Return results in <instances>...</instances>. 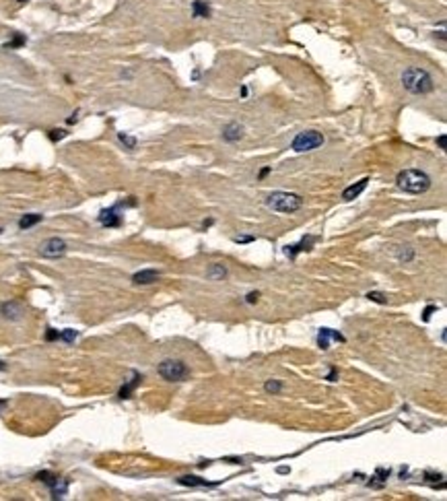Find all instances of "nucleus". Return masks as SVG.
<instances>
[{"label":"nucleus","instance_id":"obj_19","mask_svg":"<svg viewBox=\"0 0 447 501\" xmlns=\"http://www.w3.org/2000/svg\"><path fill=\"white\" fill-rule=\"evenodd\" d=\"M206 276L210 278V280H222L227 276V268L222 266V264H212L208 270H206Z\"/></svg>","mask_w":447,"mask_h":501},{"label":"nucleus","instance_id":"obj_22","mask_svg":"<svg viewBox=\"0 0 447 501\" xmlns=\"http://www.w3.org/2000/svg\"><path fill=\"white\" fill-rule=\"evenodd\" d=\"M264 390H266L268 394H278V392L282 390V384H280L278 380H268V382L264 384Z\"/></svg>","mask_w":447,"mask_h":501},{"label":"nucleus","instance_id":"obj_28","mask_svg":"<svg viewBox=\"0 0 447 501\" xmlns=\"http://www.w3.org/2000/svg\"><path fill=\"white\" fill-rule=\"evenodd\" d=\"M258 297H260V293H258V291H251V293H247L245 301H247V303H255V301H258Z\"/></svg>","mask_w":447,"mask_h":501},{"label":"nucleus","instance_id":"obj_11","mask_svg":"<svg viewBox=\"0 0 447 501\" xmlns=\"http://www.w3.org/2000/svg\"><path fill=\"white\" fill-rule=\"evenodd\" d=\"M159 270H155V268H142V270H138L134 276H132V283L134 285H153V283H157L159 280Z\"/></svg>","mask_w":447,"mask_h":501},{"label":"nucleus","instance_id":"obj_3","mask_svg":"<svg viewBox=\"0 0 447 501\" xmlns=\"http://www.w3.org/2000/svg\"><path fill=\"white\" fill-rule=\"evenodd\" d=\"M266 206L276 210V212H297L301 206H303V198L295 192H272L268 198H266Z\"/></svg>","mask_w":447,"mask_h":501},{"label":"nucleus","instance_id":"obj_20","mask_svg":"<svg viewBox=\"0 0 447 501\" xmlns=\"http://www.w3.org/2000/svg\"><path fill=\"white\" fill-rule=\"evenodd\" d=\"M25 42H27V40H25V35H19V33H15V35H13V40H11L9 44H5V48H7V50H15V48H21V46H25Z\"/></svg>","mask_w":447,"mask_h":501},{"label":"nucleus","instance_id":"obj_32","mask_svg":"<svg viewBox=\"0 0 447 501\" xmlns=\"http://www.w3.org/2000/svg\"><path fill=\"white\" fill-rule=\"evenodd\" d=\"M445 140H447V138H445V134H441V136L437 138V145H439V149H445Z\"/></svg>","mask_w":447,"mask_h":501},{"label":"nucleus","instance_id":"obj_8","mask_svg":"<svg viewBox=\"0 0 447 501\" xmlns=\"http://www.w3.org/2000/svg\"><path fill=\"white\" fill-rule=\"evenodd\" d=\"M330 340H338V342H346V338L338 332V330H332V328H319L317 332V344L322 351H328L330 349Z\"/></svg>","mask_w":447,"mask_h":501},{"label":"nucleus","instance_id":"obj_2","mask_svg":"<svg viewBox=\"0 0 447 501\" xmlns=\"http://www.w3.org/2000/svg\"><path fill=\"white\" fill-rule=\"evenodd\" d=\"M396 184L408 194H423L431 188V177L421 169H402L396 177Z\"/></svg>","mask_w":447,"mask_h":501},{"label":"nucleus","instance_id":"obj_1","mask_svg":"<svg viewBox=\"0 0 447 501\" xmlns=\"http://www.w3.org/2000/svg\"><path fill=\"white\" fill-rule=\"evenodd\" d=\"M402 85L412 95H427V93L435 89L433 77L425 68H419V66H410L402 73Z\"/></svg>","mask_w":447,"mask_h":501},{"label":"nucleus","instance_id":"obj_10","mask_svg":"<svg viewBox=\"0 0 447 501\" xmlns=\"http://www.w3.org/2000/svg\"><path fill=\"white\" fill-rule=\"evenodd\" d=\"M313 243H315V237H313V235H307V237H303V239H301L299 243H295V245H286V247H284V254L289 256V258H295V256L301 254V252H309Z\"/></svg>","mask_w":447,"mask_h":501},{"label":"nucleus","instance_id":"obj_25","mask_svg":"<svg viewBox=\"0 0 447 501\" xmlns=\"http://www.w3.org/2000/svg\"><path fill=\"white\" fill-rule=\"evenodd\" d=\"M118 138L128 147V149H134L136 147V138H132V136H128V134H124V132H120L118 134Z\"/></svg>","mask_w":447,"mask_h":501},{"label":"nucleus","instance_id":"obj_23","mask_svg":"<svg viewBox=\"0 0 447 501\" xmlns=\"http://www.w3.org/2000/svg\"><path fill=\"white\" fill-rule=\"evenodd\" d=\"M77 336H79V332H77V330H72V328L60 330V340H64V342H72Z\"/></svg>","mask_w":447,"mask_h":501},{"label":"nucleus","instance_id":"obj_17","mask_svg":"<svg viewBox=\"0 0 447 501\" xmlns=\"http://www.w3.org/2000/svg\"><path fill=\"white\" fill-rule=\"evenodd\" d=\"M179 485H185V487H214V483H208L204 479H198L194 475H185V477H179L177 479Z\"/></svg>","mask_w":447,"mask_h":501},{"label":"nucleus","instance_id":"obj_21","mask_svg":"<svg viewBox=\"0 0 447 501\" xmlns=\"http://www.w3.org/2000/svg\"><path fill=\"white\" fill-rule=\"evenodd\" d=\"M412 258H414V249H412V247L406 245L404 249H398V260H400V262H410Z\"/></svg>","mask_w":447,"mask_h":501},{"label":"nucleus","instance_id":"obj_4","mask_svg":"<svg viewBox=\"0 0 447 501\" xmlns=\"http://www.w3.org/2000/svg\"><path fill=\"white\" fill-rule=\"evenodd\" d=\"M157 373L167 382H183L188 378V367L179 359H165L157 365Z\"/></svg>","mask_w":447,"mask_h":501},{"label":"nucleus","instance_id":"obj_34","mask_svg":"<svg viewBox=\"0 0 447 501\" xmlns=\"http://www.w3.org/2000/svg\"><path fill=\"white\" fill-rule=\"evenodd\" d=\"M0 369H5V363L3 361H0Z\"/></svg>","mask_w":447,"mask_h":501},{"label":"nucleus","instance_id":"obj_9","mask_svg":"<svg viewBox=\"0 0 447 501\" xmlns=\"http://www.w3.org/2000/svg\"><path fill=\"white\" fill-rule=\"evenodd\" d=\"M0 314H3V318L11 320V322H17L23 318V305L19 301H5L3 305H0Z\"/></svg>","mask_w":447,"mask_h":501},{"label":"nucleus","instance_id":"obj_16","mask_svg":"<svg viewBox=\"0 0 447 501\" xmlns=\"http://www.w3.org/2000/svg\"><path fill=\"white\" fill-rule=\"evenodd\" d=\"M42 219H44V214H38V212H27V214H23V217L19 219V229L27 231V229L33 227V225L42 223Z\"/></svg>","mask_w":447,"mask_h":501},{"label":"nucleus","instance_id":"obj_35","mask_svg":"<svg viewBox=\"0 0 447 501\" xmlns=\"http://www.w3.org/2000/svg\"><path fill=\"white\" fill-rule=\"evenodd\" d=\"M19 3H27V0H19Z\"/></svg>","mask_w":447,"mask_h":501},{"label":"nucleus","instance_id":"obj_31","mask_svg":"<svg viewBox=\"0 0 447 501\" xmlns=\"http://www.w3.org/2000/svg\"><path fill=\"white\" fill-rule=\"evenodd\" d=\"M235 241H237V243H247V241H253V237H251V235H245V237H235Z\"/></svg>","mask_w":447,"mask_h":501},{"label":"nucleus","instance_id":"obj_33","mask_svg":"<svg viewBox=\"0 0 447 501\" xmlns=\"http://www.w3.org/2000/svg\"><path fill=\"white\" fill-rule=\"evenodd\" d=\"M270 171H272V169H270V167H264V169H262V171H260V175H258V177H260V180H264V177H266V175H268V173H270Z\"/></svg>","mask_w":447,"mask_h":501},{"label":"nucleus","instance_id":"obj_15","mask_svg":"<svg viewBox=\"0 0 447 501\" xmlns=\"http://www.w3.org/2000/svg\"><path fill=\"white\" fill-rule=\"evenodd\" d=\"M142 382V375L140 373H134V378L130 380V382H126L122 388H120V392H118V396L122 398V400H126V398H130L132 396V392L136 390V386Z\"/></svg>","mask_w":447,"mask_h":501},{"label":"nucleus","instance_id":"obj_24","mask_svg":"<svg viewBox=\"0 0 447 501\" xmlns=\"http://www.w3.org/2000/svg\"><path fill=\"white\" fill-rule=\"evenodd\" d=\"M367 299H371V301H375V303H388V297L383 295V293H379V291H369L367 293Z\"/></svg>","mask_w":447,"mask_h":501},{"label":"nucleus","instance_id":"obj_18","mask_svg":"<svg viewBox=\"0 0 447 501\" xmlns=\"http://www.w3.org/2000/svg\"><path fill=\"white\" fill-rule=\"evenodd\" d=\"M50 493H52V497H54V499H62L64 495L68 493V483L64 481V479H60V477H58V481L50 487Z\"/></svg>","mask_w":447,"mask_h":501},{"label":"nucleus","instance_id":"obj_12","mask_svg":"<svg viewBox=\"0 0 447 501\" xmlns=\"http://www.w3.org/2000/svg\"><path fill=\"white\" fill-rule=\"evenodd\" d=\"M367 184H369V177H363V180H359L357 184H353V186H348L346 190L342 192V198L346 200V202H350V200H355L357 196H361L363 194V190L367 188Z\"/></svg>","mask_w":447,"mask_h":501},{"label":"nucleus","instance_id":"obj_5","mask_svg":"<svg viewBox=\"0 0 447 501\" xmlns=\"http://www.w3.org/2000/svg\"><path fill=\"white\" fill-rule=\"evenodd\" d=\"M324 145V134L317 132V130H305V132H299L295 138H293V145L291 149L295 153H309V151H315Z\"/></svg>","mask_w":447,"mask_h":501},{"label":"nucleus","instance_id":"obj_29","mask_svg":"<svg viewBox=\"0 0 447 501\" xmlns=\"http://www.w3.org/2000/svg\"><path fill=\"white\" fill-rule=\"evenodd\" d=\"M435 309H437L435 305H429V307L425 309V314H423V320H425V322H429V320H431V314H433Z\"/></svg>","mask_w":447,"mask_h":501},{"label":"nucleus","instance_id":"obj_26","mask_svg":"<svg viewBox=\"0 0 447 501\" xmlns=\"http://www.w3.org/2000/svg\"><path fill=\"white\" fill-rule=\"evenodd\" d=\"M50 140L52 142H58V140H62L64 136H66V130H50Z\"/></svg>","mask_w":447,"mask_h":501},{"label":"nucleus","instance_id":"obj_6","mask_svg":"<svg viewBox=\"0 0 447 501\" xmlns=\"http://www.w3.org/2000/svg\"><path fill=\"white\" fill-rule=\"evenodd\" d=\"M66 249H68V245L62 237H50L40 245V254L44 258H62L66 254Z\"/></svg>","mask_w":447,"mask_h":501},{"label":"nucleus","instance_id":"obj_14","mask_svg":"<svg viewBox=\"0 0 447 501\" xmlns=\"http://www.w3.org/2000/svg\"><path fill=\"white\" fill-rule=\"evenodd\" d=\"M210 15H212V11H210V5L206 3V0H194V3H192V17L208 19Z\"/></svg>","mask_w":447,"mask_h":501},{"label":"nucleus","instance_id":"obj_30","mask_svg":"<svg viewBox=\"0 0 447 501\" xmlns=\"http://www.w3.org/2000/svg\"><path fill=\"white\" fill-rule=\"evenodd\" d=\"M336 378H338V369H336V367H332V369H330V373H328V378H326V380H328V382H336Z\"/></svg>","mask_w":447,"mask_h":501},{"label":"nucleus","instance_id":"obj_27","mask_svg":"<svg viewBox=\"0 0 447 501\" xmlns=\"http://www.w3.org/2000/svg\"><path fill=\"white\" fill-rule=\"evenodd\" d=\"M46 340H60V330L48 328V332H46Z\"/></svg>","mask_w":447,"mask_h":501},{"label":"nucleus","instance_id":"obj_13","mask_svg":"<svg viewBox=\"0 0 447 501\" xmlns=\"http://www.w3.org/2000/svg\"><path fill=\"white\" fill-rule=\"evenodd\" d=\"M222 138H225L227 142H237V140H241V138H243V126H241V124H237V122L227 124V126L222 128Z\"/></svg>","mask_w":447,"mask_h":501},{"label":"nucleus","instance_id":"obj_7","mask_svg":"<svg viewBox=\"0 0 447 501\" xmlns=\"http://www.w3.org/2000/svg\"><path fill=\"white\" fill-rule=\"evenodd\" d=\"M124 206V202L120 204H114L109 208H103L99 212V223L103 227H120L122 225V214H120V208Z\"/></svg>","mask_w":447,"mask_h":501},{"label":"nucleus","instance_id":"obj_36","mask_svg":"<svg viewBox=\"0 0 447 501\" xmlns=\"http://www.w3.org/2000/svg\"><path fill=\"white\" fill-rule=\"evenodd\" d=\"M0 233H3V229H0Z\"/></svg>","mask_w":447,"mask_h":501}]
</instances>
